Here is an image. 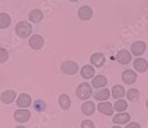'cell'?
<instances>
[{"label": "cell", "instance_id": "603a6c76", "mask_svg": "<svg viewBox=\"0 0 148 128\" xmlns=\"http://www.w3.org/2000/svg\"><path fill=\"white\" fill-rule=\"evenodd\" d=\"M11 18L6 13H0V29H6L10 25Z\"/></svg>", "mask_w": 148, "mask_h": 128}, {"label": "cell", "instance_id": "ffe728a7", "mask_svg": "<svg viewBox=\"0 0 148 128\" xmlns=\"http://www.w3.org/2000/svg\"><path fill=\"white\" fill-rule=\"evenodd\" d=\"M113 98H116V100H120L125 96V88H123V86H120V85H116L113 86L112 88V92H111Z\"/></svg>", "mask_w": 148, "mask_h": 128}, {"label": "cell", "instance_id": "5b68a950", "mask_svg": "<svg viewBox=\"0 0 148 128\" xmlns=\"http://www.w3.org/2000/svg\"><path fill=\"white\" fill-rule=\"evenodd\" d=\"M122 80L125 84L127 85H132L134 84L136 81H137V73H136L133 70H126V71H123L122 73Z\"/></svg>", "mask_w": 148, "mask_h": 128}, {"label": "cell", "instance_id": "6da1fadb", "mask_svg": "<svg viewBox=\"0 0 148 128\" xmlns=\"http://www.w3.org/2000/svg\"><path fill=\"white\" fill-rule=\"evenodd\" d=\"M92 94V86L88 85L87 82H82L79 85V87L76 90V96L80 100H87L88 97H91Z\"/></svg>", "mask_w": 148, "mask_h": 128}, {"label": "cell", "instance_id": "d6986e66", "mask_svg": "<svg viewBox=\"0 0 148 128\" xmlns=\"http://www.w3.org/2000/svg\"><path fill=\"white\" fill-rule=\"evenodd\" d=\"M81 76L85 78V80H90V78H93L95 76V68L90 65H85L84 67L81 68Z\"/></svg>", "mask_w": 148, "mask_h": 128}, {"label": "cell", "instance_id": "52a82bcc", "mask_svg": "<svg viewBox=\"0 0 148 128\" xmlns=\"http://www.w3.org/2000/svg\"><path fill=\"white\" fill-rule=\"evenodd\" d=\"M97 110H98V112L103 113L105 116L113 114V105H111L110 102H106V101H102L101 103H98Z\"/></svg>", "mask_w": 148, "mask_h": 128}, {"label": "cell", "instance_id": "cb8c5ba5", "mask_svg": "<svg viewBox=\"0 0 148 128\" xmlns=\"http://www.w3.org/2000/svg\"><path fill=\"white\" fill-rule=\"evenodd\" d=\"M113 110H116L117 112H125L127 110V102L123 100H117L113 105Z\"/></svg>", "mask_w": 148, "mask_h": 128}, {"label": "cell", "instance_id": "f1b7e54d", "mask_svg": "<svg viewBox=\"0 0 148 128\" xmlns=\"http://www.w3.org/2000/svg\"><path fill=\"white\" fill-rule=\"evenodd\" d=\"M126 128H141V126L138 125V123H136V122H128V125L126 126Z\"/></svg>", "mask_w": 148, "mask_h": 128}, {"label": "cell", "instance_id": "4fadbf2b", "mask_svg": "<svg viewBox=\"0 0 148 128\" xmlns=\"http://www.w3.org/2000/svg\"><path fill=\"white\" fill-rule=\"evenodd\" d=\"M106 85H107V77L103 76V75H98V76L92 78L91 86H92V87H95V88H97V90L98 88H102Z\"/></svg>", "mask_w": 148, "mask_h": 128}, {"label": "cell", "instance_id": "44dd1931", "mask_svg": "<svg viewBox=\"0 0 148 128\" xmlns=\"http://www.w3.org/2000/svg\"><path fill=\"white\" fill-rule=\"evenodd\" d=\"M42 18H44V15H42V13H41L40 10H32L30 14H29V19H30V21L31 23H35V24H38V23H40L41 20H42Z\"/></svg>", "mask_w": 148, "mask_h": 128}, {"label": "cell", "instance_id": "7402d4cb", "mask_svg": "<svg viewBox=\"0 0 148 128\" xmlns=\"http://www.w3.org/2000/svg\"><path fill=\"white\" fill-rule=\"evenodd\" d=\"M59 103H60V106H61L62 110H70V107H71V100H70V97L65 93L60 96Z\"/></svg>", "mask_w": 148, "mask_h": 128}, {"label": "cell", "instance_id": "3957f363", "mask_svg": "<svg viewBox=\"0 0 148 128\" xmlns=\"http://www.w3.org/2000/svg\"><path fill=\"white\" fill-rule=\"evenodd\" d=\"M61 71H62L65 75H75V73L79 71V65L73 61H65V62L61 65Z\"/></svg>", "mask_w": 148, "mask_h": 128}, {"label": "cell", "instance_id": "f546056e", "mask_svg": "<svg viewBox=\"0 0 148 128\" xmlns=\"http://www.w3.org/2000/svg\"><path fill=\"white\" fill-rule=\"evenodd\" d=\"M15 128H25L24 126H18V127H15Z\"/></svg>", "mask_w": 148, "mask_h": 128}, {"label": "cell", "instance_id": "277c9868", "mask_svg": "<svg viewBox=\"0 0 148 128\" xmlns=\"http://www.w3.org/2000/svg\"><path fill=\"white\" fill-rule=\"evenodd\" d=\"M30 117H31V113L29 112L26 108H20L14 112V119L19 123H24V122L29 121Z\"/></svg>", "mask_w": 148, "mask_h": 128}, {"label": "cell", "instance_id": "9c48e42d", "mask_svg": "<svg viewBox=\"0 0 148 128\" xmlns=\"http://www.w3.org/2000/svg\"><path fill=\"white\" fill-rule=\"evenodd\" d=\"M29 44H30L31 49H34V50H40L44 45V39H42V36H40V35H32L30 38Z\"/></svg>", "mask_w": 148, "mask_h": 128}, {"label": "cell", "instance_id": "7c38bea8", "mask_svg": "<svg viewBox=\"0 0 148 128\" xmlns=\"http://www.w3.org/2000/svg\"><path fill=\"white\" fill-rule=\"evenodd\" d=\"M92 15H93V11H92V9L90 6H81L80 9H79V18L81 19V20H90L92 18Z\"/></svg>", "mask_w": 148, "mask_h": 128}, {"label": "cell", "instance_id": "7a4b0ae2", "mask_svg": "<svg viewBox=\"0 0 148 128\" xmlns=\"http://www.w3.org/2000/svg\"><path fill=\"white\" fill-rule=\"evenodd\" d=\"M15 31L20 38H27V36H30V34H31L32 27L27 21H20V23L16 24Z\"/></svg>", "mask_w": 148, "mask_h": 128}, {"label": "cell", "instance_id": "8992f818", "mask_svg": "<svg viewBox=\"0 0 148 128\" xmlns=\"http://www.w3.org/2000/svg\"><path fill=\"white\" fill-rule=\"evenodd\" d=\"M145 51H146V44L143 41H136L131 46V52L134 56H141L145 53Z\"/></svg>", "mask_w": 148, "mask_h": 128}, {"label": "cell", "instance_id": "5bb4252c", "mask_svg": "<svg viewBox=\"0 0 148 128\" xmlns=\"http://www.w3.org/2000/svg\"><path fill=\"white\" fill-rule=\"evenodd\" d=\"M81 111H82V113H84L85 116H91V114L95 113V111H96V106H95L93 102L87 101V102L82 103Z\"/></svg>", "mask_w": 148, "mask_h": 128}, {"label": "cell", "instance_id": "9a60e30c", "mask_svg": "<svg viewBox=\"0 0 148 128\" xmlns=\"http://www.w3.org/2000/svg\"><path fill=\"white\" fill-rule=\"evenodd\" d=\"M133 66H134V70L138 72H146L147 68H148L147 61L145 59H142V57H138L137 60H134Z\"/></svg>", "mask_w": 148, "mask_h": 128}, {"label": "cell", "instance_id": "e0dca14e", "mask_svg": "<svg viewBox=\"0 0 148 128\" xmlns=\"http://www.w3.org/2000/svg\"><path fill=\"white\" fill-rule=\"evenodd\" d=\"M130 119H131V116L128 113L118 112V114L113 117V123H116V125H126V123L130 122Z\"/></svg>", "mask_w": 148, "mask_h": 128}, {"label": "cell", "instance_id": "4dcf8cb0", "mask_svg": "<svg viewBox=\"0 0 148 128\" xmlns=\"http://www.w3.org/2000/svg\"><path fill=\"white\" fill-rule=\"evenodd\" d=\"M112 128H121V127H120V126H113Z\"/></svg>", "mask_w": 148, "mask_h": 128}, {"label": "cell", "instance_id": "30bf717a", "mask_svg": "<svg viewBox=\"0 0 148 128\" xmlns=\"http://www.w3.org/2000/svg\"><path fill=\"white\" fill-rule=\"evenodd\" d=\"M131 59H132V56H131V53L127 51V50H121V51H118V53L116 55V60H117L120 64H122V65L130 64Z\"/></svg>", "mask_w": 148, "mask_h": 128}, {"label": "cell", "instance_id": "484cf974", "mask_svg": "<svg viewBox=\"0 0 148 128\" xmlns=\"http://www.w3.org/2000/svg\"><path fill=\"white\" fill-rule=\"evenodd\" d=\"M34 108H35V111H38V112H44V111L46 110V103L42 100H38L34 102Z\"/></svg>", "mask_w": 148, "mask_h": 128}, {"label": "cell", "instance_id": "ac0fdd59", "mask_svg": "<svg viewBox=\"0 0 148 128\" xmlns=\"http://www.w3.org/2000/svg\"><path fill=\"white\" fill-rule=\"evenodd\" d=\"M110 94H111V92L107 88H101L93 93V97H95V100H97V101H107Z\"/></svg>", "mask_w": 148, "mask_h": 128}, {"label": "cell", "instance_id": "8fae6325", "mask_svg": "<svg viewBox=\"0 0 148 128\" xmlns=\"http://www.w3.org/2000/svg\"><path fill=\"white\" fill-rule=\"evenodd\" d=\"M105 61H106V57L101 52H96L91 56V64L93 66H96V67H102L105 65Z\"/></svg>", "mask_w": 148, "mask_h": 128}, {"label": "cell", "instance_id": "4316f807", "mask_svg": "<svg viewBox=\"0 0 148 128\" xmlns=\"http://www.w3.org/2000/svg\"><path fill=\"white\" fill-rule=\"evenodd\" d=\"M8 59H9V53L5 49H0V64L6 62Z\"/></svg>", "mask_w": 148, "mask_h": 128}, {"label": "cell", "instance_id": "d6a6232c", "mask_svg": "<svg viewBox=\"0 0 148 128\" xmlns=\"http://www.w3.org/2000/svg\"><path fill=\"white\" fill-rule=\"evenodd\" d=\"M147 108H148V101H147Z\"/></svg>", "mask_w": 148, "mask_h": 128}, {"label": "cell", "instance_id": "d4e9b609", "mask_svg": "<svg viewBox=\"0 0 148 128\" xmlns=\"http://www.w3.org/2000/svg\"><path fill=\"white\" fill-rule=\"evenodd\" d=\"M127 97H128V100L132 101V102L138 101V98H139V92H138V90H136V88L128 90V92H127Z\"/></svg>", "mask_w": 148, "mask_h": 128}, {"label": "cell", "instance_id": "2e32d148", "mask_svg": "<svg viewBox=\"0 0 148 128\" xmlns=\"http://www.w3.org/2000/svg\"><path fill=\"white\" fill-rule=\"evenodd\" d=\"M15 98H16V93L14 92V91H11V90H8V91H5V92L1 93V101L5 103V105H10V103H13Z\"/></svg>", "mask_w": 148, "mask_h": 128}, {"label": "cell", "instance_id": "ba28073f", "mask_svg": "<svg viewBox=\"0 0 148 128\" xmlns=\"http://www.w3.org/2000/svg\"><path fill=\"white\" fill-rule=\"evenodd\" d=\"M16 105L19 106V108H27L31 105V97L27 93L19 94L18 100H16Z\"/></svg>", "mask_w": 148, "mask_h": 128}, {"label": "cell", "instance_id": "1f68e13d", "mask_svg": "<svg viewBox=\"0 0 148 128\" xmlns=\"http://www.w3.org/2000/svg\"><path fill=\"white\" fill-rule=\"evenodd\" d=\"M70 1H72V3H76V1H79V0H70Z\"/></svg>", "mask_w": 148, "mask_h": 128}, {"label": "cell", "instance_id": "83f0119b", "mask_svg": "<svg viewBox=\"0 0 148 128\" xmlns=\"http://www.w3.org/2000/svg\"><path fill=\"white\" fill-rule=\"evenodd\" d=\"M81 127L82 128H96V127H95V125H93V122L90 121V119H85V121H82Z\"/></svg>", "mask_w": 148, "mask_h": 128}]
</instances>
